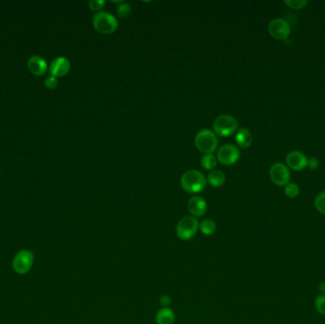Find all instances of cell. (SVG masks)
Segmentation results:
<instances>
[{"mask_svg": "<svg viewBox=\"0 0 325 324\" xmlns=\"http://www.w3.org/2000/svg\"><path fill=\"white\" fill-rule=\"evenodd\" d=\"M71 70V63L68 59L63 56L56 57L55 59L52 61L49 71L51 75L54 77H63L68 74Z\"/></svg>", "mask_w": 325, "mask_h": 324, "instance_id": "10", "label": "cell"}, {"mask_svg": "<svg viewBox=\"0 0 325 324\" xmlns=\"http://www.w3.org/2000/svg\"><path fill=\"white\" fill-rule=\"evenodd\" d=\"M268 32L271 36L278 40H286L291 34V26L284 18H275L268 25Z\"/></svg>", "mask_w": 325, "mask_h": 324, "instance_id": "6", "label": "cell"}, {"mask_svg": "<svg viewBox=\"0 0 325 324\" xmlns=\"http://www.w3.org/2000/svg\"><path fill=\"white\" fill-rule=\"evenodd\" d=\"M217 164L218 159L213 154H204L201 159V166L206 170H211L216 168Z\"/></svg>", "mask_w": 325, "mask_h": 324, "instance_id": "18", "label": "cell"}, {"mask_svg": "<svg viewBox=\"0 0 325 324\" xmlns=\"http://www.w3.org/2000/svg\"><path fill=\"white\" fill-rule=\"evenodd\" d=\"M269 175H270L271 181L280 187L286 186L291 178L290 170L288 169V167L285 166L283 163L274 164L271 167Z\"/></svg>", "mask_w": 325, "mask_h": 324, "instance_id": "8", "label": "cell"}, {"mask_svg": "<svg viewBox=\"0 0 325 324\" xmlns=\"http://www.w3.org/2000/svg\"><path fill=\"white\" fill-rule=\"evenodd\" d=\"M318 290L321 293V295H324L325 296V282L321 283L318 286Z\"/></svg>", "mask_w": 325, "mask_h": 324, "instance_id": "28", "label": "cell"}, {"mask_svg": "<svg viewBox=\"0 0 325 324\" xmlns=\"http://www.w3.org/2000/svg\"><path fill=\"white\" fill-rule=\"evenodd\" d=\"M131 7L128 3H123L121 5H119V7L117 8L116 13L118 14V16L120 18H127L131 14Z\"/></svg>", "mask_w": 325, "mask_h": 324, "instance_id": "21", "label": "cell"}, {"mask_svg": "<svg viewBox=\"0 0 325 324\" xmlns=\"http://www.w3.org/2000/svg\"><path fill=\"white\" fill-rule=\"evenodd\" d=\"M207 182L213 188H220L225 182V175L221 170H213L207 176Z\"/></svg>", "mask_w": 325, "mask_h": 324, "instance_id": "16", "label": "cell"}, {"mask_svg": "<svg viewBox=\"0 0 325 324\" xmlns=\"http://www.w3.org/2000/svg\"><path fill=\"white\" fill-rule=\"evenodd\" d=\"M188 207L190 213L195 217H202L205 214L207 204L205 200L200 196L192 197L189 201Z\"/></svg>", "mask_w": 325, "mask_h": 324, "instance_id": "13", "label": "cell"}, {"mask_svg": "<svg viewBox=\"0 0 325 324\" xmlns=\"http://www.w3.org/2000/svg\"><path fill=\"white\" fill-rule=\"evenodd\" d=\"M206 186V179L203 173L196 169H191L183 173L181 178V187L188 193H199Z\"/></svg>", "mask_w": 325, "mask_h": 324, "instance_id": "1", "label": "cell"}, {"mask_svg": "<svg viewBox=\"0 0 325 324\" xmlns=\"http://www.w3.org/2000/svg\"><path fill=\"white\" fill-rule=\"evenodd\" d=\"M29 71L35 76H42L47 73L48 64L46 60L39 55H34L27 62Z\"/></svg>", "mask_w": 325, "mask_h": 324, "instance_id": "12", "label": "cell"}, {"mask_svg": "<svg viewBox=\"0 0 325 324\" xmlns=\"http://www.w3.org/2000/svg\"><path fill=\"white\" fill-rule=\"evenodd\" d=\"M199 229L205 236H211L216 232V223L211 219H205L199 224Z\"/></svg>", "mask_w": 325, "mask_h": 324, "instance_id": "17", "label": "cell"}, {"mask_svg": "<svg viewBox=\"0 0 325 324\" xmlns=\"http://www.w3.org/2000/svg\"><path fill=\"white\" fill-rule=\"evenodd\" d=\"M315 206L321 214L325 215V191L318 193L315 199Z\"/></svg>", "mask_w": 325, "mask_h": 324, "instance_id": "20", "label": "cell"}, {"mask_svg": "<svg viewBox=\"0 0 325 324\" xmlns=\"http://www.w3.org/2000/svg\"><path fill=\"white\" fill-rule=\"evenodd\" d=\"M199 224L200 223L195 217H183L177 224V236L182 241H190L196 235Z\"/></svg>", "mask_w": 325, "mask_h": 324, "instance_id": "5", "label": "cell"}, {"mask_svg": "<svg viewBox=\"0 0 325 324\" xmlns=\"http://www.w3.org/2000/svg\"><path fill=\"white\" fill-rule=\"evenodd\" d=\"M106 2L104 0H90L88 2V7L92 12H99L104 8Z\"/></svg>", "mask_w": 325, "mask_h": 324, "instance_id": "24", "label": "cell"}, {"mask_svg": "<svg viewBox=\"0 0 325 324\" xmlns=\"http://www.w3.org/2000/svg\"><path fill=\"white\" fill-rule=\"evenodd\" d=\"M218 138L216 134L210 129H202L195 137V146L197 149L204 154H212L218 148Z\"/></svg>", "mask_w": 325, "mask_h": 324, "instance_id": "2", "label": "cell"}, {"mask_svg": "<svg viewBox=\"0 0 325 324\" xmlns=\"http://www.w3.org/2000/svg\"><path fill=\"white\" fill-rule=\"evenodd\" d=\"M285 4L292 9L299 10V9L305 8V6L308 4V1L307 0H285Z\"/></svg>", "mask_w": 325, "mask_h": 324, "instance_id": "22", "label": "cell"}, {"mask_svg": "<svg viewBox=\"0 0 325 324\" xmlns=\"http://www.w3.org/2000/svg\"><path fill=\"white\" fill-rule=\"evenodd\" d=\"M155 320L157 324H173L175 321V314L170 307H163L157 312Z\"/></svg>", "mask_w": 325, "mask_h": 324, "instance_id": "14", "label": "cell"}, {"mask_svg": "<svg viewBox=\"0 0 325 324\" xmlns=\"http://www.w3.org/2000/svg\"><path fill=\"white\" fill-rule=\"evenodd\" d=\"M241 157L240 150L234 145H224L218 149L217 159L224 166H231L238 162Z\"/></svg>", "mask_w": 325, "mask_h": 324, "instance_id": "9", "label": "cell"}, {"mask_svg": "<svg viewBox=\"0 0 325 324\" xmlns=\"http://www.w3.org/2000/svg\"><path fill=\"white\" fill-rule=\"evenodd\" d=\"M285 195L289 198H296L299 193V188L298 184L295 182H288L285 186Z\"/></svg>", "mask_w": 325, "mask_h": 324, "instance_id": "19", "label": "cell"}, {"mask_svg": "<svg viewBox=\"0 0 325 324\" xmlns=\"http://www.w3.org/2000/svg\"><path fill=\"white\" fill-rule=\"evenodd\" d=\"M92 23L95 30L103 34H112L118 28V21L115 16L106 12H99L95 14Z\"/></svg>", "mask_w": 325, "mask_h": 324, "instance_id": "3", "label": "cell"}, {"mask_svg": "<svg viewBox=\"0 0 325 324\" xmlns=\"http://www.w3.org/2000/svg\"><path fill=\"white\" fill-rule=\"evenodd\" d=\"M34 264V254L32 251L22 250L14 258L13 267L18 274H26L32 268Z\"/></svg>", "mask_w": 325, "mask_h": 324, "instance_id": "7", "label": "cell"}, {"mask_svg": "<svg viewBox=\"0 0 325 324\" xmlns=\"http://www.w3.org/2000/svg\"><path fill=\"white\" fill-rule=\"evenodd\" d=\"M307 166H308L309 169H312V170H316V169H318V166H319L318 159H317L316 157H312L311 159H308Z\"/></svg>", "mask_w": 325, "mask_h": 324, "instance_id": "26", "label": "cell"}, {"mask_svg": "<svg viewBox=\"0 0 325 324\" xmlns=\"http://www.w3.org/2000/svg\"><path fill=\"white\" fill-rule=\"evenodd\" d=\"M236 143L242 149H248L252 144V134L246 128H241L236 134Z\"/></svg>", "mask_w": 325, "mask_h": 324, "instance_id": "15", "label": "cell"}, {"mask_svg": "<svg viewBox=\"0 0 325 324\" xmlns=\"http://www.w3.org/2000/svg\"><path fill=\"white\" fill-rule=\"evenodd\" d=\"M315 307L319 314H321L322 316H325V296L324 295H320L316 297L315 300Z\"/></svg>", "mask_w": 325, "mask_h": 324, "instance_id": "23", "label": "cell"}, {"mask_svg": "<svg viewBox=\"0 0 325 324\" xmlns=\"http://www.w3.org/2000/svg\"><path fill=\"white\" fill-rule=\"evenodd\" d=\"M58 85V80L56 77H54L53 75L49 76L45 80V86L50 89H54Z\"/></svg>", "mask_w": 325, "mask_h": 324, "instance_id": "25", "label": "cell"}, {"mask_svg": "<svg viewBox=\"0 0 325 324\" xmlns=\"http://www.w3.org/2000/svg\"><path fill=\"white\" fill-rule=\"evenodd\" d=\"M308 159L307 157L300 151L295 150L289 152L286 156V164L292 169L295 170H303L307 167Z\"/></svg>", "mask_w": 325, "mask_h": 324, "instance_id": "11", "label": "cell"}, {"mask_svg": "<svg viewBox=\"0 0 325 324\" xmlns=\"http://www.w3.org/2000/svg\"><path fill=\"white\" fill-rule=\"evenodd\" d=\"M171 304V297L168 295H164L160 297V304L163 307H169V305Z\"/></svg>", "mask_w": 325, "mask_h": 324, "instance_id": "27", "label": "cell"}, {"mask_svg": "<svg viewBox=\"0 0 325 324\" xmlns=\"http://www.w3.org/2000/svg\"><path fill=\"white\" fill-rule=\"evenodd\" d=\"M238 121L231 115L223 114L217 117L213 124L214 133L221 137L230 136L238 129Z\"/></svg>", "mask_w": 325, "mask_h": 324, "instance_id": "4", "label": "cell"}]
</instances>
